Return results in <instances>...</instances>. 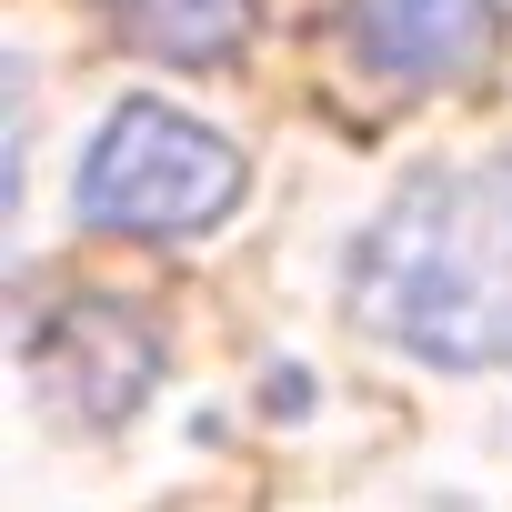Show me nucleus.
I'll return each instance as SVG.
<instances>
[{"label":"nucleus","instance_id":"nucleus-2","mask_svg":"<svg viewBox=\"0 0 512 512\" xmlns=\"http://www.w3.org/2000/svg\"><path fill=\"white\" fill-rule=\"evenodd\" d=\"M241 181H251L241 151L171 101H121L71 171L81 221H101L121 241H201L241 211Z\"/></svg>","mask_w":512,"mask_h":512},{"label":"nucleus","instance_id":"nucleus-1","mask_svg":"<svg viewBox=\"0 0 512 512\" xmlns=\"http://www.w3.org/2000/svg\"><path fill=\"white\" fill-rule=\"evenodd\" d=\"M352 322L432 372L512 362V161L412 171L352 241Z\"/></svg>","mask_w":512,"mask_h":512},{"label":"nucleus","instance_id":"nucleus-4","mask_svg":"<svg viewBox=\"0 0 512 512\" xmlns=\"http://www.w3.org/2000/svg\"><path fill=\"white\" fill-rule=\"evenodd\" d=\"M342 51L382 91H452L482 81L502 51V0H342Z\"/></svg>","mask_w":512,"mask_h":512},{"label":"nucleus","instance_id":"nucleus-5","mask_svg":"<svg viewBox=\"0 0 512 512\" xmlns=\"http://www.w3.org/2000/svg\"><path fill=\"white\" fill-rule=\"evenodd\" d=\"M91 11H101L131 51L181 61V71H211V61H231V51L251 41V0H91Z\"/></svg>","mask_w":512,"mask_h":512},{"label":"nucleus","instance_id":"nucleus-3","mask_svg":"<svg viewBox=\"0 0 512 512\" xmlns=\"http://www.w3.org/2000/svg\"><path fill=\"white\" fill-rule=\"evenodd\" d=\"M31 372H41V392H51L71 422L111 432L121 412H141V392H151V372H161V332H151L131 302L81 292V302L41 312V332H31Z\"/></svg>","mask_w":512,"mask_h":512}]
</instances>
